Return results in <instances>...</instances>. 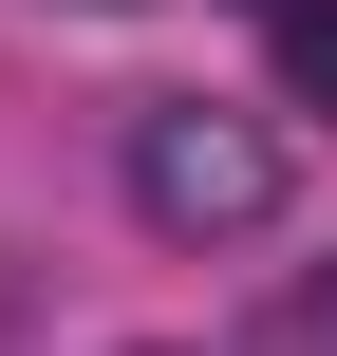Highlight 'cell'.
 <instances>
[{
	"mask_svg": "<svg viewBox=\"0 0 337 356\" xmlns=\"http://www.w3.org/2000/svg\"><path fill=\"white\" fill-rule=\"evenodd\" d=\"M131 225H169V244L281 225V131H263V113H206V94L131 113Z\"/></svg>",
	"mask_w": 337,
	"mask_h": 356,
	"instance_id": "obj_1",
	"label": "cell"
},
{
	"mask_svg": "<svg viewBox=\"0 0 337 356\" xmlns=\"http://www.w3.org/2000/svg\"><path fill=\"white\" fill-rule=\"evenodd\" d=\"M263 356H337V263H300V282L263 300Z\"/></svg>",
	"mask_w": 337,
	"mask_h": 356,
	"instance_id": "obj_2",
	"label": "cell"
},
{
	"mask_svg": "<svg viewBox=\"0 0 337 356\" xmlns=\"http://www.w3.org/2000/svg\"><path fill=\"white\" fill-rule=\"evenodd\" d=\"M281 75H300V94L337 113V0H300V19H281Z\"/></svg>",
	"mask_w": 337,
	"mask_h": 356,
	"instance_id": "obj_3",
	"label": "cell"
},
{
	"mask_svg": "<svg viewBox=\"0 0 337 356\" xmlns=\"http://www.w3.org/2000/svg\"><path fill=\"white\" fill-rule=\"evenodd\" d=\"M263 19H300V0H263Z\"/></svg>",
	"mask_w": 337,
	"mask_h": 356,
	"instance_id": "obj_4",
	"label": "cell"
}]
</instances>
